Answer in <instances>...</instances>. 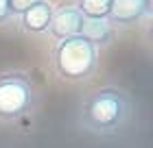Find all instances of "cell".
<instances>
[{"mask_svg": "<svg viewBox=\"0 0 153 148\" xmlns=\"http://www.w3.org/2000/svg\"><path fill=\"white\" fill-rule=\"evenodd\" d=\"M136 102L123 85H107L90 89L79 100L74 111L76 126L96 137H112L123 133L134 120Z\"/></svg>", "mask_w": 153, "mask_h": 148, "instance_id": "6da1fadb", "label": "cell"}, {"mask_svg": "<svg viewBox=\"0 0 153 148\" xmlns=\"http://www.w3.org/2000/svg\"><path fill=\"white\" fill-rule=\"evenodd\" d=\"M101 61V50L83 37L53 41L51 68L53 74L64 83H85L92 79Z\"/></svg>", "mask_w": 153, "mask_h": 148, "instance_id": "7a4b0ae2", "label": "cell"}, {"mask_svg": "<svg viewBox=\"0 0 153 148\" xmlns=\"http://www.w3.org/2000/svg\"><path fill=\"white\" fill-rule=\"evenodd\" d=\"M39 102L31 72L13 68L0 72V124H16L35 113Z\"/></svg>", "mask_w": 153, "mask_h": 148, "instance_id": "3957f363", "label": "cell"}, {"mask_svg": "<svg viewBox=\"0 0 153 148\" xmlns=\"http://www.w3.org/2000/svg\"><path fill=\"white\" fill-rule=\"evenodd\" d=\"M151 13H153V0H112L107 20L120 33L138 29L144 22H149Z\"/></svg>", "mask_w": 153, "mask_h": 148, "instance_id": "277c9868", "label": "cell"}, {"mask_svg": "<svg viewBox=\"0 0 153 148\" xmlns=\"http://www.w3.org/2000/svg\"><path fill=\"white\" fill-rule=\"evenodd\" d=\"M81 24H83V15H81V11L76 9L74 0L61 2V4H55L51 26H48L46 35H51L53 41L70 39V37H76V35H79Z\"/></svg>", "mask_w": 153, "mask_h": 148, "instance_id": "5b68a950", "label": "cell"}, {"mask_svg": "<svg viewBox=\"0 0 153 148\" xmlns=\"http://www.w3.org/2000/svg\"><path fill=\"white\" fill-rule=\"evenodd\" d=\"M53 9L55 4L51 0H42V2L33 4L31 9H26L22 15L16 18V24L20 33L26 35H46L48 26H51V18H53Z\"/></svg>", "mask_w": 153, "mask_h": 148, "instance_id": "8992f818", "label": "cell"}, {"mask_svg": "<svg viewBox=\"0 0 153 148\" xmlns=\"http://www.w3.org/2000/svg\"><path fill=\"white\" fill-rule=\"evenodd\" d=\"M116 35H118V31L112 26V22L107 18H83V24L79 31V37L88 39L99 50L107 48L116 39Z\"/></svg>", "mask_w": 153, "mask_h": 148, "instance_id": "52a82bcc", "label": "cell"}, {"mask_svg": "<svg viewBox=\"0 0 153 148\" xmlns=\"http://www.w3.org/2000/svg\"><path fill=\"white\" fill-rule=\"evenodd\" d=\"M83 18H107L112 0H74Z\"/></svg>", "mask_w": 153, "mask_h": 148, "instance_id": "ba28073f", "label": "cell"}, {"mask_svg": "<svg viewBox=\"0 0 153 148\" xmlns=\"http://www.w3.org/2000/svg\"><path fill=\"white\" fill-rule=\"evenodd\" d=\"M42 2V0H9V7H11V13H13V20L18 15H22L26 9H31L33 4Z\"/></svg>", "mask_w": 153, "mask_h": 148, "instance_id": "9c48e42d", "label": "cell"}, {"mask_svg": "<svg viewBox=\"0 0 153 148\" xmlns=\"http://www.w3.org/2000/svg\"><path fill=\"white\" fill-rule=\"evenodd\" d=\"M11 22H16V20H13L9 0H0V26H7V24H11Z\"/></svg>", "mask_w": 153, "mask_h": 148, "instance_id": "30bf717a", "label": "cell"}]
</instances>
